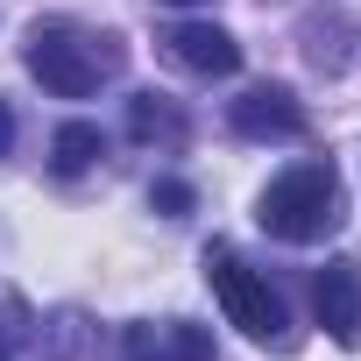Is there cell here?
<instances>
[{
    "label": "cell",
    "mask_w": 361,
    "mask_h": 361,
    "mask_svg": "<svg viewBox=\"0 0 361 361\" xmlns=\"http://www.w3.org/2000/svg\"><path fill=\"white\" fill-rule=\"evenodd\" d=\"M170 50H177V64L199 71V78H234L241 71V43L227 29H213V22H185L170 36Z\"/></svg>",
    "instance_id": "obj_6"
},
{
    "label": "cell",
    "mask_w": 361,
    "mask_h": 361,
    "mask_svg": "<svg viewBox=\"0 0 361 361\" xmlns=\"http://www.w3.org/2000/svg\"><path fill=\"white\" fill-rule=\"evenodd\" d=\"M128 128H135V135L149 142V135H170V128H177V114H170V106H163L156 92H142V99L128 106Z\"/></svg>",
    "instance_id": "obj_8"
},
{
    "label": "cell",
    "mask_w": 361,
    "mask_h": 361,
    "mask_svg": "<svg viewBox=\"0 0 361 361\" xmlns=\"http://www.w3.org/2000/svg\"><path fill=\"white\" fill-rule=\"evenodd\" d=\"M319 326L340 340V347H354L361 340V269L354 262H326L319 269Z\"/></svg>",
    "instance_id": "obj_5"
},
{
    "label": "cell",
    "mask_w": 361,
    "mask_h": 361,
    "mask_svg": "<svg viewBox=\"0 0 361 361\" xmlns=\"http://www.w3.org/2000/svg\"><path fill=\"white\" fill-rule=\"evenodd\" d=\"M8 149H15V106L0 99V156H8Z\"/></svg>",
    "instance_id": "obj_10"
},
{
    "label": "cell",
    "mask_w": 361,
    "mask_h": 361,
    "mask_svg": "<svg viewBox=\"0 0 361 361\" xmlns=\"http://www.w3.org/2000/svg\"><path fill=\"white\" fill-rule=\"evenodd\" d=\"M99 149H106V142H99L92 121H64V128L50 135V170H57V177H78V170L99 163Z\"/></svg>",
    "instance_id": "obj_7"
},
{
    "label": "cell",
    "mask_w": 361,
    "mask_h": 361,
    "mask_svg": "<svg viewBox=\"0 0 361 361\" xmlns=\"http://www.w3.org/2000/svg\"><path fill=\"white\" fill-rule=\"evenodd\" d=\"M149 206H156L163 220H185V213H192V185H177V177H156V185H149Z\"/></svg>",
    "instance_id": "obj_9"
},
{
    "label": "cell",
    "mask_w": 361,
    "mask_h": 361,
    "mask_svg": "<svg viewBox=\"0 0 361 361\" xmlns=\"http://www.w3.org/2000/svg\"><path fill=\"white\" fill-rule=\"evenodd\" d=\"M255 220H262V234H276V241H326L333 227H340V177L326 170V163H298V170H283L276 185L262 192V206H255Z\"/></svg>",
    "instance_id": "obj_1"
},
{
    "label": "cell",
    "mask_w": 361,
    "mask_h": 361,
    "mask_svg": "<svg viewBox=\"0 0 361 361\" xmlns=\"http://www.w3.org/2000/svg\"><path fill=\"white\" fill-rule=\"evenodd\" d=\"M234 128L248 142H290V135H305V106L283 85H255V92L234 99Z\"/></svg>",
    "instance_id": "obj_4"
},
{
    "label": "cell",
    "mask_w": 361,
    "mask_h": 361,
    "mask_svg": "<svg viewBox=\"0 0 361 361\" xmlns=\"http://www.w3.org/2000/svg\"><path fill=\"white\" fill-rule=\"evenodd\" d=\"M106 50H92L85 36H71V29H36L29 36V71L43 78V92H57V99H85V92H99V78H106Z\"/></svg>",
    "instance_id": "obj_3"
},
{
    "label": "cell",
    "mask_w": 361,
    "mask_h": 361,
    "mask_svg": "<svg viewBox=\"0 0 361 361\" xmlns=\"http://www.w3.org/2000/svg\"><path fill=\"white\" fill-rule=\"evenodd\" d=\"M170 8H206V0H170Z\"/></svg>",
    "instance_id": "obj_11"
},
{
    "label": "cell",
    "mask_w": 361,
    "mask_h": 361,
    "mask_svg": "<svg viewBox=\"0 0 361 361\" xmlns=\"http://www.w3.org/2000/svg\"><path fill=\"white\" fill-rule=\"evenodd\" d=\"M206 283H213V298H220L227 326H241L248 340H269V347H283V340H290V312H283V298H276V290H269V276H255L241 255L213 248V255H206Z\"/></svg>",
    "instance_id": "obj_2"
},
{
    "label": "cell",
    "mask_w": 361,
    "mask_h": 361,
    "mask_svg": "<svg viewBox=\"0 0 361 361\" xmlns=\"http://www.w3.org/2000/svg\"><path fill=\"white\" fill-rule=\"evenodd\" d=\"M0 361H8V333H0Z\"/></svg>",
    "instance_id": "obj_12"
}]
</instances>
